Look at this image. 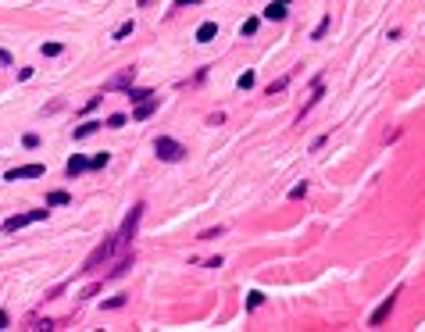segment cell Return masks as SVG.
<instances>
[{
    "instance_id": "cell-1",
    "label": "cell",
    "mask_w": 425,
    "mask_h": 332,
    "mask_svg": "<svg viewBox=\"0 0 425 332\" xmlns=\"http://www.w3.org/2000/svg\"><path fill=\"white\" fill-rule=\"evenodd\" d=\"M143 211H146V204H143V200H140V204H136V207H133L129 214H125V222H122V229L115 232V243H118V250H125V247H129V240L136 236V225H140Z\"/></svg>"
},
{
    "instance_id": "cell-2",
    "label": "cell",
    "mask_w": 425,
    "mask_h": 332,
    "mask_svg": "<svg viewBox=\"0 0 425 332\" xmlns=\"http://www.w3.org/2000/svg\"><path fill=\"white\" fill-rule=\"evenodd\" d=\"M115 250H118L115 236H107V240H104L100 247H97L93 253H89V257H86V261H82V271H97V268H100L104 261H111V257H115Z\"/></svg>"
},
{
    "instance_id": "cell-3",
    "label": "cell",
    "mask_w": 425,
    "mask_h": 332,
    "mask_svg": "<svg viewBox=\"0 0 425 332\" xmlns=\"http://www.w3.org/2000/svg\"><path fill=\"white\" fill-rule=\"evenodd\" d=\"M154 150H157L161 161H182V158H186V147H182L179 140H172V136H157V140H154Z\"/></svg>"
},
{
    "instance_id": "cell-4",
    "label": "cell",
    "mask_w": 425,
    "mask_h": 332,
    "mask_svg": "<svg viewBox=\"0 0 425 332\" xmlns=\"http://www.w3.org/2000/svg\"><path fill=\"white\" fill-rule=\"evenodd\" d=\"M47 214H50V207H43V211H29V214H14V218L4 222V232H18V229H25V225H32V222H43Z\"/></svg>"
},
{
    "instance_id": "cell-5",
    "label": "cell",
    "mask_w": 425,
    "mask_h": 332,
    "mask_svg": "<svg viewBox=\"0 0 425 332\" xmlns=\"http://www.w3.org/2000/svg\"><path fill=\"white\" fill-rule=\"evenodd\" d=\"M397 297H400V286H397V289H393V293H390V297H386V300H382V304L375 307V315L368 318V325H372V329H375V325H382V322L390 318V311H393V304H397Z\"/></svg>"
},
{
    "instance_id": "cell-6",
    "label": "cell",
    "mask_w": 425,
    "mask_h": 332,
    "mask_svg": "<svg viewBox=\"0 0 425 332\" xmlns=\"http://www.w3.org/2000/svg\"><path fill=\"white\" fill-rule=\"evenodd\" d=\"M43 175H47L43 165H22V168H11L4 179H7V182H18V179H43Z\"/></svg>"
},
{
    "instance_id": "cell-7",
    "label": "cell",
    "mask_w": 425,
    "mask_h": 332,
    "mask_svg": "<svg viewBox=\"0 0 425 332\" xmlns=\"http://www.w3.org/2000/svg\"><path fill=\"white\" fill-rule=\"evenodd\" d=\"M133 79H136V68L129 65V68H122V72H118L115 79H107V83H104V93H111V89H125V86L133 83Z\"/></svg>"
},
{
    "instance_id": "cell-8",
    "label": "cell",
    "mask_w": 425,
    "mask_h": 332,
    "mask_svg": "<svg viewBox=\"0 0 425 332\" xmlns=\"http://www.w3.org/2000/svg\"><path fill=\"white\" fill-rule=\"evenodd\" d=\"M157 104H161V100H150V96H146V100H143L140 107L133 111V122H146V118H150V114L157 111Z\"/></svg>"
},
{
    "instance_id": "cell-9",
    "label": "cell",
    "mask_w": 425,
    "mask_h": 332,
    "mask_svg": "<svg viewBox=\"0 0 425 332\" xmlns=\"http://www.w3.org/2000/svg\"><path fill=\"white\" fill-rule=\"evenodd\" d=\"M286 14H289V11H286V4H279V0H272V4L265 7V18H268V22H283Z\"/></svg>"
},
{
    "instance_id": "cell-10",
    "label": "cell",
    "mask_w": 425,
    "mask_h": 332,
    "mask_svg": "<svg viewBox=\"0 0 425 332\" xmlns=\"http://www.w3.org/2000/svg\"><path fill=\"white\" fill-rule=\"evenodd\" d=\"M214 36H218V22H204V25L197 29V43H211Z\"/></svg>"
},
{
    "instance_id": "cell-11",
    "label": "cell",
    "mask_w": 425,
    "mask_h": 332,
    "mask_svg": "<svg viewBox=\"0 0 425 332\" xmlns=\"http://www.w3.org/2000/svg\"><path fill=\"white\" fill-rule=\"evenodd\" d=\"M86 168H89V161H86L82 154H75V158H68V165H65V171H68L71 179H75V175H79V171H86Z\"/></svg>"
},
{
    "instance_id": "cell-12",
    "label": "cell",
    "mask_w": 425,
    "mask_h": 332,
    "mask_svg": "<svg viewBox=\"0 0 425 332\" xmlns=\"http://www.w3.org/2000/svg\"><path fill=\"white\" fill-rule=\"evenodd\" d=\"M133 32H136V22H122V25L111 32V40H115V43H122V40H125V36H133Z\"/></svg>"
},
{
    "instance_id": "cell-13",
    "label": "cell",
    "mask_w": 425,
    "mask_h": 332,
    "mask_svg": "<svg viewBox=\"0 0 425 332\" xmlns=\"http://www.w3.org/2000/svg\"><path fill=\"white\" fill-rule=\"evenodd\" d=\"M65 204H71V197L65 193V189H58V193H47V207H65Z\"/></svg>"
},
{
    "instance_id": "cell-14",
    "label": "cell",
    "mask_w": 425,
    "mask_h": 332,
    "mask_svg": "<svg viewBox=\"0 0 425 332\" xmlns=\"http://www.w3.org/2000/svg\"><path fill=\"white\" fill-rule=\"evenodd\" d=\"M100 125H104V122H86V125H79V129H75L71 136H75V140H86V136H93V132L100 129Z\"/></svg>"
},
{
    "instance_id": "cell-15",
    "label": "cell",
    "mask_w": 425,
    "mask_h": 332,
    "mask_svg": "<svg viewBox=\"0 0 425 332\" xmlns=\"http://www.w3.org/2000/svg\"><path fill=\"white\" fill-rule=\"evenodd\" d=\"M261 304H265V293H261V289H250V293H247V311H257Z\"/></svg>"
},
{
    "instance_id": "cell-16",
    "label": "cell",
    "mask_w": 425,
    "mask_h": 332,
    "mask_svg": "<svg viewBox=\"0 0 425 332\" xmlns=\"http://www.w3.org/2000/svg\"><path fill=\"white\" fill-rule=\"evenodd\" d=\"M146 96H154V93H150V89H143V86H136V89L129 86V100H133V104H143Z\"/></svg>"
},
{
    "instance_id": "cell-17",
    "label": "cell",
    "mask_w": 425,
    "mask_h": 332,
    "mask_svg": "<svg viewBox=\"0 0 425 332\" xmlns=\"http://www.w3.org/2000/svg\"><path fill=\"white\" fill-rule=\"evenodd\" d=\"M257 25H261V18H247V22L239 25V36H254V32H257Z\"/></svg>"
},
{
    "instance_id": "cell-18",
    "label": "cell",
    "mask_w": 425,
    "mask_h": 332,
    "mask_svg": "<svg viewBox=\"0 0 425 332\" xmlns=\"http://www.w3.org/2000/svg\"><path fill=\"white\" fill-rule=\"evenodd\" d=\"M329 25H332V18H329V14H325V18H322V22H318V25H315V32H311V40H322V36H325V32H329Z\"/></svg>"
},
{
    "instance_id": "cell-19",
    "label": "cell",
    "mask_w": 425,
    "mask_h": 332,
    "mask_svg": "<svg viewBox=\"0 0 425 332\" xmlns=\"http://www.w3.org/2000/svg\"><path fill=\"white\" fill-rule=\"evenodd\" d=\"M286 86H289V75H283V79H275V83L268 86L265 93H268V96H275V93H286Z\"/></svg>"
},
{
    "instance_id": "cell-20",
    "label": "cell",
    "mask_w": 425,
    "mask_h": 332,
    "mask_svg": "<svg viewBox=\"0 0 425 332\" xmlns=\"http://www.w3.org/2000/svg\"><path fill=\"white\" fill-rule=\"evenodd\" d=\"M65 54V43H43V57H58Z\"/></svg>"
},
{
    "instance_id": "cell-21",
    "label": "cell",
    "mask_w": 425,
    "mask_h": 332,
    "mask_svg": "<svg viewBox=\"0 0 425 332\" xmlns=\"http://www.w3.org/2000/svg\"><path fill=\"white\" fill-rule=\"evenodd\" d=\"M254 83H257V79H254V72H243V75L236 79V86H239V89H254Z\"/></svg>"
},
{
    "instance_id": "cell-22",
    "label": "cell",
    "mask_w": 425,
    "mask_h": 332,
    "mask_svg": "<svg viewBox=\"0 0 425 332\" xmlns=\"http://www.w3.org/2000/svg\"><path fill=\"white\" fill-rule=\"evenodd\" d=\"M107 161H111V154H107V150H100V154L89 161V168H107Z\"/></svg>"
},
{
    "instance_id": "cell-23",
    "label": "cell",
    "mask_w": 425,
    "mask_h": 332,
    "mask_svg": "<svg viewBox=\"0 0 425 332\" xmlns=\"http://www.w3.org/2000/svg\"><path fill=\"white\" fill-rule=\"evenodd\" d=\"M125 125V114H111L107 122H104V129H122Z\"/></svg>"
},
{
    "instance_id": "cell-24",
    "label": "cell",
    "mask_w": 425,
    "mask_h": 332,
    "mask_svg": "<svg viewBox=\"0 0 425 332\" xmlns=\"http://www.w3.org/2000/svg\"><path fill=\"white\" fill-rule=\"evenodd\" d=\"M304 193H307V182H297V186H293V189H289V200H300V197H304Z\"/></svg>"
},
{
    "instance_id": "cell-25",
    "label": "cell",
    "mask_w": 425,
    "mask_h": 332,
    "mask_svg": "<svg viewBox=\"0 0 425 332\" xmlns=\"http://www.w3.org/2000/svg\"><path fill=\"white\" fill-rule=\"evenodd\" d=\"M115 307H125V297H111V300H104V311H115Z\"/></svg>"
},
{
    "instance_id": "cell-26",
    "label": "cell",
    "mask_w": 425,
    "mask_h": 332,
    "mask_svg": "<svg viewBox=\"0 0 425 332\" xmlns=\"http://www.w3.org/2000/svg\"><path fill=\"white\" fill-rule=\"evenodd\" d=\"M221 232H225V229H221V225H218V229H208V232H204V236H200V240H218V236H221Z\"/></svg>"
},
{
    "instance_id": "cell-27",
    "label": "cell",
    "mask_w": 425,
    "mask_h": 332,
    "mask_svg": "<svg viewBox=\"0 0 425 332\" xmlns=\"http://www.w3.org/2000/svg\"><path fill=\"white\" fill-rule=\"evenodd\" d=\"M0 329H7V311H0Z\"/></svg>"
},
{
    "instance_id": "cell-28",
    "label": "cell",
    "mask_w": 425,
    "mask_h": 332,
    "mask_svg": "<svg viewBox=\"0 0 425 332\" xmlns=\"http://www.w3.org/2000/svg\"><path fill=\"white\" fill-rule=\"evenodd\" d=\"M186 4H200V0H175V7H186Z\"/></svg>"
},
{
    "instance_id": "cell-29",
    "label": "cell",
    "mask_w": 425,
    "mask_h": 332,
    "mask_svg": "<svg viewBox=\"0 0 425 332\" xmlns=\"http://www.w3.org/2000/svg\"><path fill=\"white\" fill-rule=\"evenodd\" d=\"M136 4H140V7H146V4H150V0H136Z\"/></svg>"
},
{
    "instance_id": "cell-30",
    "label": "cell",
    "mask_w": 425,
    "mask_h": 332,
    "mask_svg": "<svg viewBox=\"0 0 425 332\" xmlns=\"http://www.w3.org/2000/svg\"><path fill=\"white\" fill-rule=\"evenodd\" d=\"M279 4H289V0H279Z\"/></svg>"
}]
</instances>
